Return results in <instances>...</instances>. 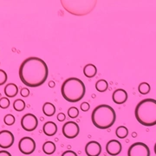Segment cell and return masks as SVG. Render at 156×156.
<instances>
[{
  "label": "cell",
  "mask_w": 156,
  "mask_h": 156,
  "mask_svg": "<svg viewBox=\"0 0 156 156\" xmlns=\"http://www.w3.org/2000/svg\"><path fill=\"white\" fill-rule=\"evenodd\" d=\"M15 121H16L15 117L13 116L12 115H11V114L6 115L5 116V118H4V122H5V123L6 125H8V126L13 125V124L15 123Z\"/></svg>",
  "instance_id": "cell-23"
},
{
  "label": "cell",
  "mask_w": 156,
  "mask_h": 156,
  "mask_svg": "<svg viewBox=\"0 0 156 156\" xmlns=\"http://www.w3.org/2000/svg\"><path fill=\"white\" fill-rule=\"evenodd\" d=\"M37 125H38V120L32 114H26L21 119V126L25 131L28 132L34 131L37 128Z\"/></svg>",
  "instance_id": "cell-7"
},
{
  "label": "cell",
  "mask_w": 156,
  "mask_h": 156,
  "mask_svg": "<svg viewBox=\"0 0 156 156\" xmlns=\"http://www.w3.org/2000/svg\"><path fill=\"white\" fill-rule=\"evenodd\" d=\"M14 135L9 130H2L0 131V147L1 148H9L14 143Z\"/></svg>",
  "instance_id": "cell-9"
},
{
  "label": "cell",
  "mask_w": 156,
  "mask_h": 156,
  "mask_svg": "<svg viewBox=\"0 0 156 156\" xmlns=\"http://www.w3.org/2000/svg\"><path fill=\"white\" fill-rule=\"evenodd\" d=\"M43 130L47 136H53L56 134L57 132V126L55 122H47L44 123V127H43Z\"/></svg>",
  "instance_id": "cell-13"
},
{
  "label": "cell",
  "mask_w": 156,
  "mask_h": 156,
  "mask_svg": "<svg viewBox=\"0 0 156 156\" xmlns=\"http://www.w3.org/2000/svg\"><path fill=\"white\" fill-rule=\"evenodd\" d=\"M56 144L52 141H46L44 142V144L43 145V151L44 153L48 154V155H50V154H53L55 152H56Z\"/></svg>",
  "instance_id": "cell-17"
},
{
  "label": "cell",
  "mask_w": 156,
  "mask_h": 156,
  "mask_svg": "<svg viewBox=\"0 0 156 156\" xmlns=\"http://www.w3.org/2000/svg\"><path fill=\"white\" fill-rule=\"evenodd\" d=\"M18 93V89H17V86L15 83H9L7 84L5 88V95L7 97H15Z\"/></svg>",
  "instance_id": "cell-14"
},
{
  "label": "cell",
  "mask_w": 156,
  "mask_h": 156,
  "mask_svg": "<svg viewBox=\"0 0 156 156\" xmlns=\"http://www.w3.org/2000/svg\"><path fill=\"white\" fill-rule=\"evenodd\" d=\"M115 134L118 138L124 139L128 135V129L125 126H120L115 130Z\"/></svg>",
  "instance_id": "cell-18"
},
{
  "label": "cell",
  "mask_w": 156,
  "mask_h": 156,
  "mask_svg": "<svg viewBox=\"0 0 156 156\" xmlns=\"http://www.w3.org/2000/svg\"><path fill=\"white\" fill-rule=\"evenodd\" d=\"M108 88V84L106 80H99L98 82H96L95 83V89L99 92H105Z\"/></svg>",
  "instance_id": "cell-19"
},
{
  "label": "cell",
  "mask_w": 156,
  "mask_h": 156,
  "mask_svg": "<svg viewBox=\"0 0 156 156\" xmlns=\"http://www.w3.org/2000/svg\"><path fill=\"white\" fill-rule=\"evenodd\" d=\"M13 108L17 112H21L25 108V102L22 99H17L13 102Z\"/></svg>",
  "instance_id": "cell-21"
},
{
  "label": "cell",
  "mask_w": 156,
  "mask_h": 156,
  "mask_svg": "<svg viewBox=\"0 0 156 156\" xmlns=\"http://www.w3.org/2000/svg\"><path fill=\"white\" fill-rule=\"evenodd\" d=\"M43 112L46 116H53L56 113V107L51 102H45L43 106Z\"/></svg>",
  "instance_id": "cell-16"
},
{
  "label": "cell",
  "mask_w": 156,
  "mask_h": 156,
  "mask_svg": "<svg viewBox=\"0 0 156 156\" xmlns=\"http://www.w3.org/2000/svg\"><path fill=\"white\" fill-rule=\"evenodd\" d=\"M128 156H150V149L143 142H135L129 147Z\"/></svg>",
  "instance_id": "cell-5"
},
{
  "label": "cell",
  "mask_w": 156,
  "mask_h": 156,
  "mask_svg": "<svg viewBox=\"0 0 156 156\" xmlns=\"http://www.w3.org/2000/svg\"><path fill=\"white\" fill-rule=\"evenodd\" d=\"M85 153L88 156H99L101 153V146L95 140H91L85 146Z\"/></svg>",
  "instance_id": "cell-10"
},
{
  "label": "cell",
  "mask_w": 156,
  "mask_h": 156,
  "mask_svg": "<svg viewBox=\"0 0 156 156\" xmlns=\"http://www.w3.org/2000/svg\"><path fill=\"white\" fill-rule=\"evenodd\" d=\"M154 153H155V154H156V143L154 144Z\"/></svg>",
  "instance_id": "cell-32"
},
{
  "label": "cell",
  "mask_w": 156,
  "mask_h": 156,
  "mask_svg": "<svg viewBox=\"0 0 156 156\" xmlns=\"http://www.w3.org/2000/svg\"><path fill=\"white\" fill-rule=\"evenodd\" d=\"M61 156H78V155L76 152H74V151L72 150H68V151H65V152H63Z\"/></svg>",
  "instance_id": "cell-27"
},
{
  "label": "cell",
  "mask_w": 156,
  "mask_h": 156,
  "mask_svg": "<svg viewBox=\"0 0 156 156\" xmlns=\"http://www.w3.org/2000/svg\"><path fill=\"white\" fill-rule=\"evenodd\" d=\"M7 81V74L5 70L0 69V86L4 85Z\"/></svg>",
  "instance_id": "cell-25"
},
{
  "label": "cell",
  "mask_w": 156,
  "mask_h": 156,
  "mask_svg": "<svg viewBox=\"0 0 156 156\" xmlns=\"http://www.w3.org/2000/svg\"><path fill=\"white\" fill-rule=\"evenodd\" d=\"M80 133V128L75 122H67L62 126V134L68 139H74L77 137Z\"/></svg>",
  "instance_id": "cell-8"
},
{
  "label": "cell",
  "mask_w": 156,
  "mask_h": 156,
  "mask_svg": "<svg viewBox=\"0 0 156 156\" xmlns=\"http://www.w3.org/2000/svg\"><path fill=\"white\" fill-rule=\"evenodd\" d=\"M49 69L44 60L31 56L23 62L19 68V77L23 83L30 88H37L44 83Z\"/></svg>",
  "instance_id": "cell-1"
},
{
  "label": "cell",
  "mask_w": 156,
  "mask_h": 156,
  "mask_svg": "<svg viewBox=\"0 0 156 156\" xmlns=\"http://www.w3.org/2000/svg\"><path fill=\"white\" fill-rule=\"evenodd\" d=\"M68 115L70 118H76L79 115V110L76 107H71L68 109Z\"/></svg>",
  "instance_id": "cell-22"
},
{
  "label": "cell",
  "mask_w": 156,
  "mask_h": 156,
  "mask_svg": "<svg viewBox=\"0 0 156 156\" xmlns=\"http://www.w3.org/2000/svg\"><path fill=\"white\" fill-rule=\"evenodd\" d=\"M61 93L62 97L69 102H77L85 95V84L79 78H69L62 85Z\"/></svg>",
  "instance_id": "cell-3"
},
{
  "label": "cell",
  "mask_w": 156,
  "mask_h": 156,
  "mask_svg": "<svg viewBox=\"0 0 156 156\" xmlns=\"http://www.w3.org/2000/svg\"><path fill=\"white\" fill-rule=\"evenodd\" d=\"M20 94H21V95H22L23 97H27V96L30 95V90H29V89L23 88V89H21Z\"/></svg>",
  "instance_id": "cell-28"
},
{
  "label": "cell",
  "mask_w": 156,
  "mask_h": 156,
  "mask_svg": "<svg viewBox=\"0 0 156 156\" xmlns=\"http://www.w3.org/2000/svg\"><path fill=\"white\" fill-rule=\"evenodd\" d=\"M18 148L23 154H31L36 149V142L31 137H23L18 143Z\"/></svg>",
  "instance_id": "cell-6"
},
{
  "label": "cell",
  "mask_w": 156,
  "mask_h": 156,
  "mask_svg": "<svg viewBox=\"0 0 156 156\" xmlns=\"http://www.w3.org/2000/svg\"><path fill=\"white\" fill-rule=\"evenodd\" d=\"M10 106V100L7 97H3L0 99V108L5 109Z\"/></svg>",
  "instance_id": "cell-24"
},
{
  "label": "cell",
  "mask_w": 156,
  "mask_h": 156,
  "mask_svg": "<svg viewBox=\"0 0 156 156\" xmlns=\"http://www.w3.org/2000/svg\"><path fill=\"white\" fill-rule=\"evenodd\" d=\"M96 73H97V68L95 67V65L92 64V63H89V64H87L83 68V74L86 77H94L96 75Z\"/></svg>",
  "instance_id": "cell-15"
},
{
  "label": "cell",
  "mask_w": 156,
  "mask_h": 156,
  "mask_svg": "<svg viewBox=\"0 0 156 156\" xmlns=\"http://www.w3.org/2000/svg\"><path fill=\"white\" fill-rule=\"evenodd\" d=\"M91 120L94 126L100 129L111 128L116 120V114L115 109L109 105H99L92 112Z\"/></svg>",
  "instance_id": "cell-4"
},
{
  "label": "cell",
  "mask_w": 156,
  "mask_h": 156,
  "mask_svg": "<svg viewBox=\"0 0 156 156\" xmlns=\"http://www.w3.org/2000/svg\"><path fill=\"white\" fill-rule=\"evenodd\" d=\"M65 119H66V115H65L63 113H59V114L57 115V120H58L59 122H64Z\"/></svg>",
  "instance_id": "cell-29"
},
{
  "label": "cell",
  "mask_w": 156,
  "mask_h": 156,
  "mask_svg": "<svg viewBox=\"0 0 156 156\" xmlns=\"http://www.w3.org/2000/svg\"><path fill=\"white\" fill-rule=\"evenodd\" d=\"M150 85L147 83H140L139 88H138L140 94H141V95H147L150 92Z\"/></svg>",
  "instance_id": "cell-20"
},
{
  "label": "cell",
  "mask_w": 156,
  "mask_h": 156,
  "mask_svg": "<svg viewBox=\"0 0 156 156\" xmlns=\"http://www.w3.org/2000/svg\"><path fill=\"white\" fill-rule=\"evenodd\" d=\"M122 149V143L117 140H110L106 145V151L108 154L116 156L121 154Z\"/></svg>",
  "instance_id": "cell-11"
},
{
  "label": "cell",
  "mask_w": 156,
  "mask_h": 156,
  "mask_svg": "<svg viewBox=\"0 0 156 156\" xmlns=\"http://www.w3.org/2000/svg\"><path fill=\"white\" fill-rule=\"evenodd\" d=\"M55 85H56L55 82H52V81H51V82L49 83V87H50V88H54V87H55Z\"/></svg>",
  "instance_id": "cell-31"
},
{
  "label": "cell",
  "mask_w": 156,
  "mask_h": 156,
  "mask_svg": "<svg viewBox=\"0 0 156 156\" xmlns=\"http://www.w3.org/2000/svg\"><path fill=\"white\" fill-rule=\"evenodd\" d=\"M134 115L138 122L143 126L156 125V100L147 98L140 101L134 109Z\"/></svg>",
  "instance_id": "cell-2"
},
{
  "label": "cell",
  "mask_w": 156,
  "mask_h": 156,
  "mask_svg": "<svg viewBox=\"0 0 156 156\" xmlns=\"http://www.w3.org/2000/svg\"><path fill=\"white\" fill-rule=\"evenodd\" d=\"M112 99L116 104H123L128 100V93L124 89H118L113 93Z\"/></svg>",
  "instance_id": "cell-12"
},
{
  "label": "cell",
  "mask_w": 156,
  "mask_h": 156,
  "mask_svg": "<svg viewBox=\"0 0 156 156\" xmlns=\"http://www.w3.org/2000/svg\"><path fill=\"white\" fill-rule=\"evenodd\" d=\"M0 156H12L11 154V153H9L8 151L2 150L0 151Z\"/></svg>",
  "instance_id": "cell-30"
},
{
  "label": "cell",
  "mask_w": 156,
  "mask_h": 156,
  "mask_svg": "<svg viewBox=\"0 0 156 156\" xmlns=\"http://www.w3.org/2000/svg\"><path fill=\"white\" fill-rule=\"evenodd\" d=\"M81 109H82V111L86 112L88 111L89 109V108H90V105H89V102H83V103H81Z\"/></svg>",
  "instance_id": "cell-26"
}]
</instances>
